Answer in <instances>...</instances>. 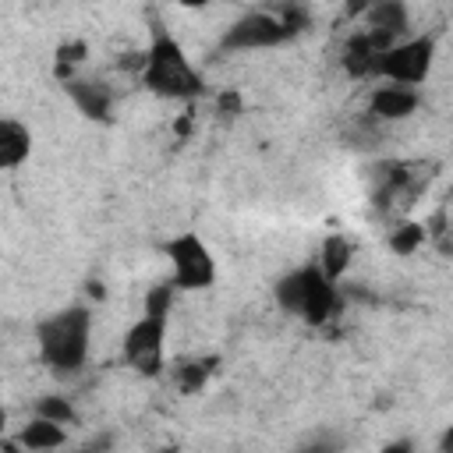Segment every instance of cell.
Wrapping results in <instances>:
<instances>
[{"label":"cell","instance_id":"1","mask_svg":"<svg viewBox=\"0 0 453 453\" xmlns=\"http://www.w3.org/2000/svg\"><path fill=\"white\" fill-rule=\"evenodd\" d=\"M142 85L163 99H198L205 92L202 74L191 67L184 46L177 42V35L163 25L152 28V42L145 50V64H142Z\"/></svg>","mask_w":453,"mask_h":453},{"label":"cell","instance_id":"2","mask_svg":"<svg viewBox=\"0 0 453 453\" xmlns=\"http://www.w3.org/2000/svg\"><path fill=\"white\" fill-rule=\"evenodd\" d=\"M39 340V354L53 372H78L88 357V343H92V315L88 308L74 304L64 308L50 319L39 322L35 329Z\"/></svg>","mask_w":453,"mask_h":453},{"label":"cell","instance_id":"3","mask_svg":"<svg viewBox=\"0 0 453 453\" xmlns=\"http://www.w3.org/2000/svg\"><path fill=\"white\" fill-rule=\"evenodd\" d=\"M276 304L283 311L304 319L308 326H326L343 308V297L336 294L333 283L322 280L319 265H301L276 283Z\"/></svg>","mask_w":453,"mask_h":453},{"label":"cell","instance_id":"4","mask_svg":"<svg viewBox=\"0 0 453 453\" xmlns=\"http://www.w3.org/2000/svg\"><path fill=\"white\" fill-rule=\"evenodd\" d=\"M432 60H435V39H432V35H411V39L396 42L393 50H386V53L379 57L375 74L386 78L389 85L414 88L418 81L428 78Z\"/></svg>","mask_w":453,"mask_h":453},{"label":"cell","instance_id":"5","mask_svg":"<svg viewBox=\"0 0 453 453\" xmlns=\"http://www.w3.org/2000/svg\"><path fill=\"white\" fill-rule=\"evenodd\" d=\"M166 255L173 265V287L180 290H205L216 280V258L198 234H177L166 241Z\"/></svg>","mask_w":453,"mask_h":453},{"label":"cell","instance_id":"6","mask_svg":"<svg viewBox=\"0 0 453 453\" xmlns=\"http://www.w3.org/2000/svg\"><path fill=\"white\" fill-rule=\"evenodd\" d=\"M163 347H166V319L142 315L124 336V361L138 375L152 379L163 372Z\"/></svg>","mask_w":453,"mask_h":453},{"label":"cell","instance_id":"7","mask_svg":"<svg viewBox=\"0 0 453 453\" xmlns=\"http://www.w3.org/2000/svg\"><path fill=\"white\" fill-rule=\"evenodd\" d=\"M294 39L276 11H248L223 32V50H269Z\"/></svg>","mask_w":453,"mask_h":453},{"label":"cell","instance_id":"8","mask_svg":"<svg viewBox=\"0 0 453 453\" xmlns=\"http://www.w3.org/2000/svg\"><path fill=\"white\" fill-rule=\"evenodd\" d=\"M361 32L365 39L372 42V50L382 57L386 50H393L396 42L407 39V28H411V14L400 0H382V4H365L361 11Z\"/></svg>","mask_w":453,"mask_h":453},{"label":"cell","instance_id":"9","mask_svg":"<svg viewBox=\"0 0 453 453\" xmlns=\"http://www.w3.org/2000/svg\"><path fill=\"white\" fill-rule=\"evenodd\" d=\"M67 96L74 99V106L88 117V120H110L113 110V92L110 85L96 81V78H71L67 81Z\"/></svg>","mask_w":453,"mask_h":453},{"label":"cell","instance_id":"10","mask_svg":"<svg viewBox=\"0 0 453 453\" xmlns=\"http://www.w3.org/2000/svg\"><path fill=\"white\" fill-rule=\"evenodd\" d=\"M418 92L414 88H403V85H379V88H372V96H368V106H372V117H379V120H403V117H411L414 110H418Z\"/></svg>","mask_w":453,"mask_h":453},{"label":"cell","instance_id":"11","mask_svg":"<svg viewBox=\"0 0 453 453\" xmlns=\"http://www.w3.org/2000/svg\"><path fill=\"white\" fill-rule=\"evenodd\" d=\"M32 152V134L25 124L11 120V117H0V170H14L28 159Z\"/></svg>","mask_w":453,"mask_h":453},{"label":"cell","instance_id":"12","mask_svg":"<svg viewBox=\"0 0 453 453\" xmlns=\"http://www.w3.org/2000/svg\"><path fill=\"white\" fill-rule=\"evenodd\" d=\"M350 258H354V244H350V237H343V234H329V237L322 241V262H319L322 280L336 287L340 276L350 269Z\"/></svg>","mask_w":453,"mask_h":453},{"label":"cell","instance_id":"13","mask_svg":"<svg viewBox=\"0 0 453 453\" xmlns=\"http://www.w3.org/2000/svg\"><path fill=\"white\" fill-rule=\"evenodd\" d=\"M21 449H32V453H46V449H57L64 446V425H53L46 418H32L28 425H21L18 439H14Z\"/></svg>","mask_w":453,"mask_h":453},{"label":"cell","instance_id":"14","mask_svg":"<svg viewBox=\"0 0 453 453\" xmlns=\"http://www.w3.org/2000/svg\"><path fill=\"white\" fill-rule=\"evenodd\" d=\"M343 71L350 78H372L375 74V64H379V53L372 50V42L365 39V32H354L343 46Z\"/></svg>","mask_w":453,"mask_h":453},{"label":"cell","instance_id":"15","mask_svg":"<svg viewBox=\"0 0 453 453\" xmlns=\"http://www.w3.org/2000/svg\"><path fill=\"white\" fill-rule=\"evenodd\" d=\"M219 361L216 357H195V361H184L173 375H177V389L180 393H198L202 386H205V379L212 375V368H216Z\"/></svg>","mask_w":453,"mask_h":453},{"label":"cell","instance_id":"16","mask_svg":"<svg viewBox=\"0 0 453 453\" xmlns=\"http://www.w3.org/2000/svg\"><path fill=\"white\" fill-rule=\"evenodd\" d=\"M425 241H428V237H425V226H421V223H400V226L389 234V248H393L396 255H414Z\"/></svg>","mask_w":453,"mask_h":453},{"label":"cell","instance_id":"17","mask_svg":"<svg viewBox=\"0 0 453 453\" xmlns=\"http://www.w3.org/2000/svg\"><path fill=\"white\" fill-rule=\"evenodd\" d=\"M88 60V42L85 39H74V42H64L57 46V74L71 81V67L74 64H85Z\"/></svg>","mask_w":453,"mask_h":453},{"label":"cell","instance_id":"18","mask_svg":"<svg viewBox=\"0 0 453 453\" xmlns=\"http://www.w3.org/2000/svg\"><path fill=\"white\" fill-rule=\"evenodd\" d=\"M39 418H46L53 425H71L74 421V407L67 403V396H42L39 400Z\"/></svg>","mask_w":453,"mask_h":453},{"label":"cell","instance_id":"19","mask_svg":"<svg viewBox=\"0 0 453 453\" xmlns=\"http://www.w3.org/2000/svg\"><path fill=\"white\" fill-rule=\"evenodd\" d=\"M170 304H173V283H159L145 294V315H152V319H166Z\"/></svg>","mask_w":453,"mask_h":453},{"label":"cell","instance_id":"20","mask_svg":"<svg viewBox=\"0 0 453 453\" xmlns=\"http://www.w3.org/2000/svg\"><path fill=\"white\" fill-rule=\"evenodd\" d=\"M297 453H340V442L329 439V435H311L308 442H301Z\"/></svg>","mask_w":453,"mask_h":453},{"label":"cell","instance_id":"21","mask_svg":"<svg viewBox=\"0 0 453 453\" xmlns=\"http://www.w3.org/2000/svg\"><path fill=\"white\" fill-rule=\"evenodd\" d=\"M219 110H223V113H237V110H241V96H237V92H223V96H219Z\"/></svg>","mask_w":453,"mask_h":453},{"label":"cell","instance_id":"22","mask_svg":"<svg viewBox=\"0 0 453 453\" xmlns=\"http://www.w3.org/2000/svg\"><path fill=\"white\" fill-rule=\"evenodd\" d=\"M382 453H414V446H411V439H393L382 446Z\"/></svg>","mask_w":453,"mask_h":453},{"label":"cell","instance_id":"23","mask_svg":"<svg viewBox=\"0 0 453 453\" xmlns=\"http://www.w3.org/2000/svg\"><path fill=\"white\" fill-rule=\"evenodd\" d=\"M191 120H195V113H191V110H188V113H184V117H180V120H177V124H173V131H177V134H180V138H188V134H191Z\"/></svg>","mask_w":453,"mask_h":453},{"label":"cell","instance_id":"24","mask_svg":"<svg viewBox=\"0 0 453 453\" xmlns=\"http://www.w3.org/2000/svg\"><path fill=\"white\" fill-rule=\"evenodd\" d=\"M0 453H21V446L18 442H0Z\"/></svg>","mask_w":453,"mask_h":453},{"label":"cell","instance_id":"25","mask_svg":"<svg viewBox=\"0 0 453 453\" xmlns=\"http://www.w3.org/2000/svg\"><path fill=\"white\" fill-rule=\"evenodd\" d=\"M4 428H7V411H4V403H0V442H4Z\"/></svg>","mask_w":453,"mask_h":453}]
</instances>
